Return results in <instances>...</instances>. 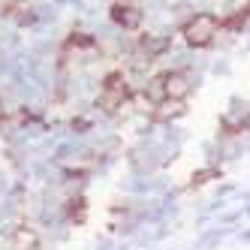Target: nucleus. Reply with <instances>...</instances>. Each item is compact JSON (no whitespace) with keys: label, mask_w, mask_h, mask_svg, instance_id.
Wrapping results in <instances>:
<instances>
[{"label":"nucleus","mask_w":250,"mask_h":250,"mask_svg":"<svg viewBox=\"0 0 250 250\" xmlns=\"http://www.w3.org/2000/svg\"><path fill=\"white\" fill-rule=\"evenodd\" d=\"M214 33H217V19H214V15H208V12L193 15V19L187 21V27H184L187 42L196 45V48H205V45L214 40Z\"/></svg>","instance_id":"obj_1"},{"label":"nucleus","mask_w":250,"mask_h":250,"mask_svg":"<svg viewBox=\"0 0 250 250\" xmlns=\"http://www.w3.org/2000/svg\"><path fill=\"white\" fill-rule=\"evenodd\" d=\"M166 79V100H175V103H181L187 94H190V82L184 73H169L163 76Z\"/></svg>","instance_id":"obj_2"},{"label":"nucleus","mask_w":250,"mask_h":250,"mask_svg":"<svg viewBox=\"0 0 250 250\" xmlns=\"http://www.w3.org/2000/svg\"><path fill=\"white\" fill-rule=\"evenodd\" d=\"M112 19L121 24V27H127V30H133V27H139L142 24V9H136V6H115L112 9Z\"/></svg>","instance_id":"obj_3"},{"label":"nucleus","mask_w":250,"mask_h":250,"mask_svg":"<svg viewBox=\"0 0 250 250\" xmlns=\"http://www.w3.org/2000/svg\"><path fill=\"white\" fill-rule=\"evenodd\" d=\"M142 48H145L148 58H160L169 48V37H145L142 40Z\"/></svg>","instance_id":"obj_4"},{"label":"nucleus","mask_w":250,"mask_h":250,"mask_svg":"<svg viewBox=\"0 0 250 250\" xmlns=\"http://www.w3.org/2000/svg\"><path fill=\"white\" fill-rule=\"evenodd\" d=\"M145 97H148L151 103H163V100H166V79H163V76L151 79L148 87H145Z\"/></svg>","instance_id":"obj_5"},{"label":"nucleus","mask_w":250,"mask_h":250,"mask_svg":"<svg viewBox=\"0 0 250 250\" xmlns=\"http://www.w3.org/2000/svg\"><path fill=\"white\" fill-rule=\"evenodd\" d=\"M184 109L181 105H172V109H160V118H172V115H181Z\"/></svg>","instance_id":"obj_6"},{"label":"nucleus","mask_w":250,"mask_h":250,"mask_svg":"<svg viewBox=\"0 0 250 250\" xmlns=\"http://www.w3.org/2000/svg\"><path fill=\"white\" fill-rule=\"evenodd\" d=\"M0 112H3V105H0Z\"/></svg>","instance_id":"obj_7"}]
</instances>
